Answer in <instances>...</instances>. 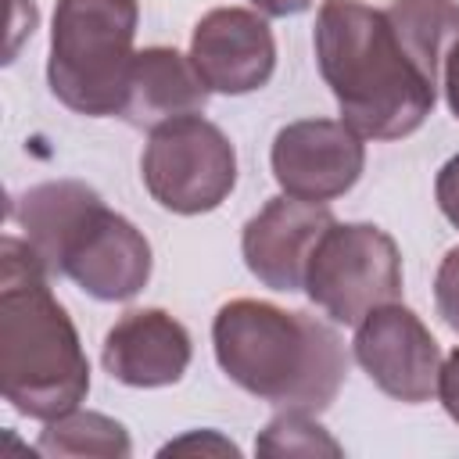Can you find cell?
<instances>
[{"instance_id":"cell-5","label":"cell","mask_w":459,"mask_h":459,"mask_svg":"<svg viewBox=\"0 0 459 459\" xmlns=\"http://www.w3.org/2000/svg\"><path fill=\"white\" fill-rule=\"evenodd\" d=\"M136 0H57L50 25V93L86 118L118 115L126 104Z\"/></svg>"},{"instance_id":"cell-7","label":"cell","mask_w":459,"mask_h":459,"mask_svg":"<svg viewBox=\"0 0 459 459\" xmlns=\"http://www.w3.org/2000/svg\"><path fill=\"white\" fill-rule=\"evenodd\" d=\"M140 176L165 212L204 215L237 186V151L215 122L186 115L151 129Z\"/></svg>"},{"instance_id":"cell-9","label":"cell","mask_w":459,"mask_h":459,"mask_svg":"<svg viewBox=\"0 0 459 459\" xmlns=\"http://www.w3.org/2000/svg\"><path fill=\"white\" fill-rule=\"evenodd\" d=\"M269 165L283 194L326 204L359 183L366 169V143L348 122L301 118L276 133Z\"/></svg>"},{"instance_id":"cell-6","label":"cell","mask_w":459,"mask_h":459,"mask_svg":"<svg viewBox=\"0 0 459 459\" xmlns=\"http://www.w3.org/2000/svg\"><path fill=\"white\" fill-rule=\"evenodd\" d=\"M305 294L333 323L359 326L373 308L402 298V255L373 222H333L305 269Z\"/></svg>"},{"instance_id":"cell-4","label":"cell","mask_w":459,"mask_h":459,"mask_svg":"<svg viewBox=\"0 0 459 459\" xmlns=\"http://www.w3.org/2000/svg\"><path fill=\"white\" fill-rule=\"evenodd\" d=\"M11 219L50 276H68L97 301H129L151 280L147 237L82 179L29 186L14 201Z\"/></svg>"},{"instance_id":"cell-10","label":"cell","mask_w":459,"mask_h":459,"mask_svg":"<svg viewBox=\"0 0 459 459\" xmlns=\"http://www.w3.org/2000/svg\"><path fill=\"white\" fill-rule=\"evenodd\" d=\"M333 222L337 219L326 204L280 194L244 222V233H240L244 265L258 283L273 290H287V294L305 290L308 258Z\"/></svg>"},{"instance_id":"cell-3","label":"cell","mask_w":459,"mask_h":459,"mask_svg":"<svg viewBox=\"0 0 459 459\" xmlns=\"http://www.w3.org/2000/svg\"><path fill=\"white\" fill-rule=\"evenodd\" d=\"M212 344L222 373L276 409L323 412L348 373V355L333 326L258 298L226 301L215 312Z\"/></svg>"},{"instance_id":"cell-15","label":"cell","mask_w":459,"mask_h":459,"mask_svg":"<svg viewBox=\"0 0 459 459\" xmlns=\"http://www.w3.org/2000/svg\"><path fill=\"white\" fill-rule=\"evenodd\" d=\"M39 455H104V459H126L133 452L129 434L118 420L90 409H72L57 420H47L36 441Z\"/></svg>"},{"instance_id":"cell-17","label":"cell","mask_w":459,"mask_h":459,"mask_svg":"<svg viewBox=\"0 0 459 459\" xmlns=\"http://www.w3.org/2000/svg\"><path fill=\"white\" fill-rule=\"evenodd\" d=\"M434 305L437 316L448 323V330L459 333V244L445 251L437 276H434Z\"/></svg>"},{"instance_id":"cell-18","label":"cell","mask_w":459,"mask_h":459,"mask_svg":"<svg viewBox=\"0 0 459 459\" xmlns=\"http://www.w3.org/2000/svg\"><path fill=\"white\" fill-rule=\"evenodd\" d=\"M179 455V452H201V455H240V448L233 445V441H226V437H219L215 430H194V434H186V437H179V441H169L165 448H161V455Z\"/></svg>"},{"instance_id":"cell-1","label":"cell","mask_w":459,"mask_h":459,"mask_svg":"<svg viewBox=\"0 0 459 459\" xmlns=\"http://www.w3.org/2000/svg\"><path fill=\"white\" fill-rule=\"evenodd\" d=\"M0 391L32 420H57L82 405L90 359L75 323L50 294V273L22 237L0 240Z\"/></svg>"},{"instance_id":"cell-12","label":"cell","mask_w":459,"mask_h":459,"mask_svg":"<svg viewBox=\"0 0 459 459\" xmlns=\"http://www.w3.org/2000/svg\"><path fill=\"white\" fill-rule=\"evenodd\" d=\"M100 362L126 387H169L190 366V333L165 308H133L108 330Z\"/></svg>"},{"instance_id":"cell-21","label":"cell","mask_w":459,"mask_h":459,"mask_svg":"<svg viewBox=\"0 0 459 459\" xmlns=\"http://www.w3.org/2000/svg\"><path fill=\"white\" fill-rule=\"evenodd\" d=\"M445 72H441V86H445V100H448V111L459 118V36L448 43L445 57H441Z\"/></svg>"},{"instance_id":"cell-14","label":"cell","mask_w":459,"mask_h":459,"mask_svg":"<svg viewBox=\"0 0 459 459\" xmlns=\"http://www.w3.org/2000/svg\"><path fill=\"white\" fill-rule=\"evenodd\" d=\"M387 22L409 54V61L437 82L441 57L448 43L459 36V4L455 0H394L387 11Z\"/></svg>"},{"instance_id":"cell-22","label":"cell","mask_w":459,"mask_h":459,"mask_svg":"<svg viewBox=\"0 0 459 459\" xmlns=\"http://www.w3.org/2000/svg\"><path fill=\"white\" fill-rule=\"evenodd\" d=\"M255 11L269 14V18H287V14H301L312 7V0H251Z\"/></svg>"},{"instance_id":"cell-19","label":"cell","mask_w":459,"mask_h":459,"mask_svg":"<svg viewBox=\"0 0 459 459\" xmlns=\"http://www.w3.org/2000/svg\"><path fill=\"white\" fill-rule=\"evenodd\" d=\"M434 194H437L441 215L459 230V154H452V158L441 165L437 183H434Z\"/></svg>"},{"instance_id":"cell-8","label":"cell","mask_w":459,"mask_h":459,"mask_svg":"<svg viewBox=\"0 0 459 459\" xmlns=\"http://www.w3.org/2000/svg\"><path fill=\"white\" fill-rule=\"evenodd\" d=\"M351 351L355 362L384 394L405 405H420L437 394V377L445 359L434 333L423 326V319L412 308L398 301L373 308L355 326Z\"/></svg>"},{"instance_id":"cell-20","label":"cell","mask_w":459,"mask_h":459,"mask_svg":"<svg viewBox=\"0 0 459 459\" xmlns=\"http://www.w3.org/2000/svg\"><path fill=\"white\" fill-rule=\"evenodd\" d=\"M437 398L445 405V412L459 423V348L441 362V377H437Z\"/></svg>"},{"instance_id":"cell-16","label":"cell","mask_w":459,"mask_h":459,"mask_svg":"<svg viewBox=\"0 0 459 459\" xmlns=\"http://www.w3.org/2000/svg\"><path fill=\"white\" fill-rule=\"evenodd\" d=\"M258 455H341V445L316 423V412L283 409L255 441Z\"/></svg>"},{"instance_id":"cell-11","label":"cell","mask_w":459,"mask_h":459,"mask_svg":"<svg viewBox=\"0 0 459 459\" xmlns=\"http://www.w3.org/2000/svg\"><path fill=\"white\" fill-rule=\"evenodd\" d=\"M190 61L212 93H255L273 79L276 39L269 22L247 7L208 11L190 36Z\"/></svg>"},{"instance_id":"cell-13","label":"cell","mask_w":459,"mask_h":459,"mask_svg":"<svg viewBox=\"0 0 459 459\" xmlns=\"http://www.w3.org/2000/svg\"><path fill=\"white\" fill-rule=\"evenodd\" d=\"M208 86L197 75L190 54L176 47H143L133 57L122 118L136 129H158L165 122L201 115L208 104Z\"/></svg>"},{"instance_id":"cell-2","label":"cell","mask_w":459,"mask_h":459,"mask_svg":"<svg viewBox=\"0 0 459 459\" xmlns=\"http://www.w3.org/2000/svg\"><path fill=\"white\" fill-rule=\"evenodd\" d=\"M312 43L341 122L362 140H402L434 111L437 82L409 61L384 11L362 0H323Z\"/></svg>"}]
</instances>
